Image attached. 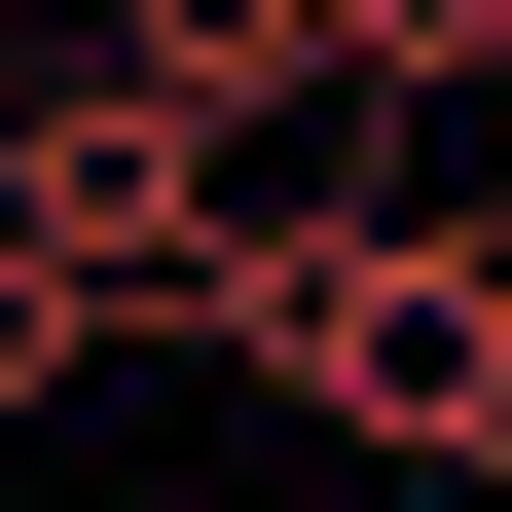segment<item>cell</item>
<instances>
[{"label": "cell", "instance_id": "1", "mask_svg": "<svg viewBox=\"0 0 512 512\" xmlns=\"http://www.w3.org/2000/svg\"><path fill=\"white\" fill-rule=\"evenodd\" d=\"M183 366H256L293 439H366V476H476V512H512V220H403L366 147H256L220 330H183Z\"/></svg>", "mask_w": 512, "mask_h": 512}, {"label": "cell", "instance_id": "2", "mask_svg": "<svg viewBox=\"0 0 512 512\" xmlns=\"http://www.w3.org/2000/svg\"><path fill=\"white\" fill-rule=\"evenodd\" d=\"M0 220L74 256L110 330H220V220H256V147H183L147 74H37V147H0Z\"/></svg>", "mask_w": 512, "mask_h": 512}, {"label": "cell", "instance_id": "3", "mask_svg": "<svg viewBox=\"0 0 512 512\" xmlns=\"http://www.w3.org/2000/svg\"><path fill=\"white\" fill-rule=\"evenodd\" d=\"M110 74H147L183 147H366L330 110V0H110Z\"/></svg>", "mask_w": 512, "mask_h": 512}, {"label": "cell", "instance_id": "4", "mask_svg": "<svg viewBox=\"0 0 512 512\" xmlns=\"http://www.w3.org/2000/svg\"><path fill=\"white\" fill-rule=\"evenodd\" d=\"M330 110H512V0H330Z\"/></svg>", "mask_w": 512, "mask_h": 512}, {"label": "cell", "instance_id": "5", "mask_svg": "<svg viewBox=\"0 0 512 512\" xmlns=\"http://www.w3.org/2000/svg\"><path fill=\"white\" fill-rule=\"evenodd\" d=\"M74 366H110V293H74V256H37V220H0V439L74 403Z\"/></svg>", "mask_w": 512, "mask_h": 512}, {"label": "cell", "instance_id": "6", "mask_svg": "<svg viewBox=\"0 0 512 512\" xmlns=\"http://www.w3.org/2000/svg\"><path fill=\"white\" fill-rule=\"evenodd\" d=\"M0 147H37V74H0Z\"/></svg>", "mask_w": 512, "mask_h": 512}]
</instances>
